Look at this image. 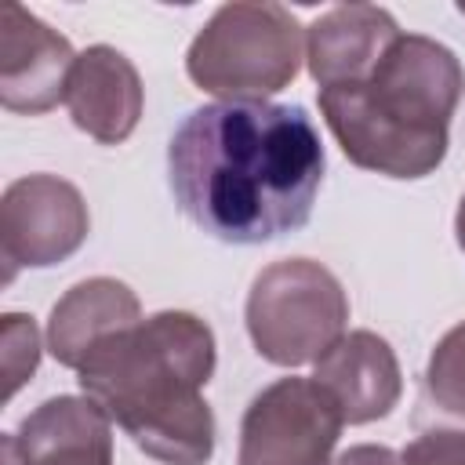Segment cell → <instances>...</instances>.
I'll return each instance as SVG.
<instances>
[{
  "label": "cell",
  "mask_w": 465,
  "mask_h": 465,
  "mask_svg": "<svg viewBox=\"0 0 465 465\" xmlns=\"http://www.w3.org/2000/svg\"><path fill=\"white\" fill-rule=\"evenodd\" d=\"M214 374V331L182 309L142 316L102 338L76 367L80 392L138 450L163 465H207L214 414L203 389Z\"/></svg>",
  "instance_id": "obj_2"
},
{
  "label": "cell",
  "mask_w": 465,
  "mask_h": 465,
  "mask_svg": "<svg viewBox=\"0 0 465 465\" xmlns=\"http://www.w3.org/2000/svg\"><path fill=\"white\" fill-rule=\"evenodd\" d=\"M461 91L465 69L447 44L400 33L367 73L320 87L316 102L356 167L385 178H425L447 156Z\"/></svg>",
  "instance_id": "obj_3"
},
{
  "label": "cell",
  "mask_w": 465,
  "mask_h": 465,
  "mask_svg": "<svg viewBox=\"0 0 465 465\" xmlns=\"http://www.w3.org/2000/svg\"><path fill=\"white\" fill-rule=\"evenodd\" d=\"M454 236H458V247L465 251V196L458 203V214H454Z\"/></svg>",
  "instance_id": "obj_18"
},
{
  "label": "cell",
  "mask_w": 465,
  "mask_h": 465,
  "mask_svg": "<svg viewBox=\"0 0 465 465\" xmlns=\"http://www.w3.org/2000/svg\"><path fill=\"white\" fill-rule=\"evenodd\" d=\"M331 465H403L396 450L381 447V443H356L349 450H341Z\"/></svg>",
  "instance_id": "obj_17"
},
{
  "label": "cell",
  "mask_w": 465,
  "mask_h": 465,
  "mask_svg": "<svg viewBox=\"0 0 465 465\" xmlns=\"http://www.w3.org/2000/svg\"><path fill=\"white\" fill-rule=\"evenodd\" d=\"M65 105L84 134H91L102 145H120L142 120L145 87L134 62L124 51L94 44L76 54L65 87Z\"/></svg>",
  "instance_id": "obj_9"
},
{
  "label": "cell",
  "mask_w": 465,
  "mask_h": 465,
  "mask_svg": "<svg viewBox=\"0 0 465 465\" xmlns=\"http://www.w3.org/2000/svg\"><path fill=\"white\" fill-rule=\"evenodd\" d=\"M40 363V331L33 316L7 312L4 316V396L11 400Z\"/></svg>",
  "instance_id": "obj_15"
},
{
  "label": "cell",
  "mask_w": 465,
  "mask_h": 465,
  "mask_svg": "<svg viewBox=\"0 0 465 465\" xmlns=\"http://www.w3.org/2000/svg\"><path fill=\"white\" fill-rule=\"evenodd\" d=\"M323 142L305 105L211 102L167 145L178 211L222 243H269L298 232L323 182Z\"/></svg>",
  "instance_id": "obj_1"
},
{
  "label": "cell",
  "mask_w": 465,
  "mask_h": 465,
  "mask_svg": "<svg viewBox=\"0 0 465 465\" xmlns=\"http://www.w3.org/2000/svg\"><path fill=\"white\" fill-rule=\"evenodd\" d=\"M76 65L73 44L40 22L22 4L0 15V102L11 113H47L65 102L69 73Z\"/></svg>",
  "instance_id": "obj_8"
},
{
  "label": "cell",
  "mask_w": 465,
  "mask_h": 465,
  "mask_svg": "<svg viewBox=\"0 0 465 465\" xmlns=\"http://www.w3.org/2000/svg\"><path fill=\"white\" fill-rule=\"evenodd\" d=\"M338 403L349 425H367L400 403L403 378L392 345L374 331H349L341 334L320 360L312 374Z\"/></svg>",
  "instance_id": "obj_10"
},
{
  "label": "cell",
  "mask_w": 465,
  "mask_h": 465,
  "mask_svg": "<svg viewBox=\"0 0 465 465\" xmlns=\"http://www.w3.org/2000/svg\"><path fill=\"white\" fill-rule=\"evenodd\" d=\"M243 320L262 360L302 367L316 363L345 334L349 298L327 265L312 258H283L254 276Z\"/></svg>",
  "instance_id": "obj_5"
},
{
  "label": "cell",
  "mask_w": 465,
  "mask_h": 465,
  "mask_svg": "<svg viewBox=\"0 0 465 465\" xmlns=\"http://www.w3.org/2000/svg\"><path fill=\"white\" fill-rule=\"evenodd\" d=\"M142 320L138 294L113 276H91L69 287L47 320V349L62 367H80L84 356L109 334Z\"/></svg>",
  "instance_id": "obj_13"
},
{
  "label": "cell",
  "mask_w": 465,
  "mask_h": 465,
  "mask_svg": "<svg viewBox=\"0 0 465 465\" xmlns=\"http://www.w3.org/2000/svg\"><path fill=\"white\" fill-rule=\"evenodd\" d=\"M396 18L378 4H338L305 29V62L320 87H338L367 73L400 36Z\"/></svg>",
  "instance_id": "obj_12"
},
{
  "label": "cell",
  "mask_w": 465,
  "mask_h": 465,
  "mask_svg": "<svg viewBox=\"0 0 465 465\" xmlns=\"http://www.w3.org/2000/svg\"><path fill=\"white\" fill-rule=\"evenodd\" d=\"M4 443L18 465H113V421L87 396L44 400Z\"/></svg>",
  "instance_id": "obj_11"
},
{
  "label": "cell",
  "mask_w": 465,
  "mask_h": 465,
  "mask_svg": "<svg viewBox=\"0 0 465 465\" xmlns=\"http://www.w3.org/2000/svg\"><path fill=\"white\" fill-rule=\"evenodd\" d=\"M403 465H465V429H429L400 454Z\"/></svg>",
  "instance_id": "obj_16"
},
{
  "label": "cell",
  "mask_w": 465,
  "mask_h": 465,
  "mask_svg": "<svg viewBox=\"0 0 465 465\" xmlns=\"http://www.w3.org/2000/svg\"><path fill=\"white\" fill-rule=\"evenodd\" d=\"M91 232V214L80 189L58 174H25L0 200V254L4 283L18 269H47L80 251Z\"/></svg>",
  "instance_id": "obj_7"
},
{
  "label": "cell",
  "mask_w": 465,
  "mask_h": 465,
  "mask_svg": "<svg viewBox=\"0 0 465 465\" xmlns=\"http://www.w3.org/2000/svg\"><path fill=\"white\" fill-rule=\"evenodd\" d=\"M425 392L440 411L465 418V320L436 341L425 367Z\"/></svg>",
  "instance_id": "obj_14"
},
{
  "label": "cell",
  "mask_w": 465,
  "mask_h": 465,
  "mask_svg": "<svg viewBox=\"0 0 465 465\" xmlns=\"http://www.w3.org/2000/svg\"><path fill=\"white\" fill-rule=\"evenodd\" d=\"M458 11H461V15H465V4H458Z\"/></svg>",
  "instance_id": "obj_19"
},
{
  "label": "cell",
  "mask_w": 465,
  "mask_h": 465,
  "mask_svg": "<svg viewBox=\"0 0 465 465\" xmlns=\"http://www.w3.org/2000/svg\"><path fill=\"white\" fill-rule=\"evenodd\" d=\"M305 33L283 4H222L193 36L189 80L222 102H265L302 69Z\"/></svg>",
  "instance_id": "obj_4"
},
{
  "label": "cell",
  "mask_w": 465,
  "mask_h": 465,
  "mask_svg": "<svg viewBox=\"0 0 465 465\" xmlns=\"http://www.w3.org/2000/svg\"><path fill=\"white\" fill-rule=\"evenodd\" d=\"M341 411L316 378H280L243 411L236 465H331Z\"/></svg>",
  "instance_id": "obj_6"
}]
</instances>
